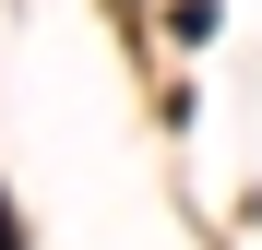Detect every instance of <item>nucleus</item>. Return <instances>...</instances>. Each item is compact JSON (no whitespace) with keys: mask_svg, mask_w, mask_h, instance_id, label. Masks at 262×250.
I'll return each instance as SVG.
<instances>
[{"mask_svg":"<svg viewBox=\"0 0 262 250\" xmlns=\"http://www.w3.org/2000/svg\"><path fill=\"white\" fill-rule=\"evenodd\" d=\"M0 250H24V226H12V202H0Z\"/></svg>","mask_w":262,"mask_h":250,"instance_id":"nucleus-1","label":"nucleus"}]
</instances>
